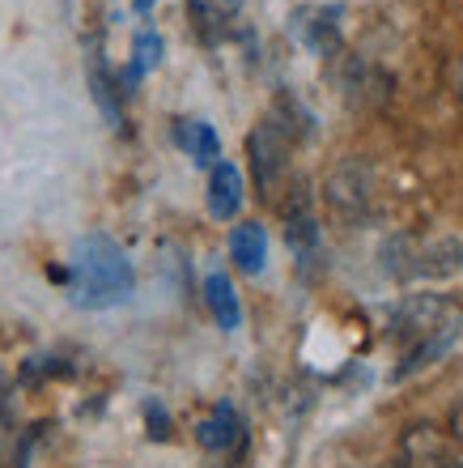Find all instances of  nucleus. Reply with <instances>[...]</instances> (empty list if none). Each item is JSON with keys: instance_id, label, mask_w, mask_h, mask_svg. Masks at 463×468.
Instances as JSON below:
<instances>
[{"instance_id": "obj_11", "label": "nucleus", "mask_w": 463, "mask_h": 468, "mask_svg": "<svg viewBox=\"0 0 463 468\" xmlns=\"http://www.w3.org/2000/svg\"><path fill=\"white\" fill-rule=\"evenodd\" d=\"M310 17H315V22H302V17H298V35H302V43L310 51H319V56L336 51V43H341V9H336V5H328V9H310Z\"/></svg>"}, {"instance_id": "obj_8", "label": "nucleus", "mask_w": 463, "mask_h": 468, "mask_svg": "<svg viewBox=\"0 0 463 468\" xmlns=\"http://www.w3.org/2000/svg\"><path fill=\"white\" fill-rule=\"evenodd\" d=\"M404 464L408 468H459L451 447L442 443L434 431H413L404 439Z\"/></svg>"}, {"instance_id": "obj_16", "label": "nucleus", "mask_w": 463, "mask_h": 468, "mask_svg": "<svg viewBox=\"0 0 463 468\" xmlns=\"http://www.w3.org/2000/svg\"><path fill=\"white\" fill-rule=\"evenodd\" d=\"M238 5H243V0H226V9H238Z\"/></svg>"}, {"instance_id": "obj_4", "label": "nucleus", "mask_w": 463, "mask_h": 468, "mask_svg": "<svg viewBox=\"0 0 463 468\" xmlns=\"http://www.w3.org/2000/svg\"><path fill=\"white\" fill-rule=\"evenodd\" d=\"M285 243L293 247V256L302 260V264H310L319 251V226H315V213H310V205H306L302 197L293 200V205H285Z\"/></svg>"}, {"instance_id": "obj_7", "label": "nucleus", "mask_w": 463, "mask_h": 468, "mask_svg": "<svg viewBox=\"0 0 463 468\" xmlns=\"http://www.w3.org/2000/svg\"><path fill=\"white\" fill-rule=\"evenodd\" d=\"M174 145L187 149V158L195 166H213L221 158V141L213 133V123L205 120H174Z\"/></svg>"}, {"instance_id": "obj_1", "label": "nucleus", "mask_w": 463, "mask_h": 468, "mask_svg": "<svg viewBox=\"0 0 463 468\" xmlns=\"http://www.w3.org/2000/svg\"><path fill=\"white\" fill-rule=\"evenodd\" d=\"M136 290L132 260L107 234H81L68 256V298L86 311H107L128 303Z\"/></svg>"}, {"instance_id": "obj_2", "label": "nucleus", "mask_w": 463, "mask_h": 468, "mask_svg": "<svg viewBox=\"0 0 463 468\" xmlns=\"http://www.w3.org/2000/svg\"><path fill=\"white\" fill-rule=\"evenodd\" d=\"M251 149V171H256V184L264 197H272L277 179L285 175V158H289V133L280 120H264L247 141Z\"/></svg>"}, {"instance_id": "obj_15", "label": "nucleus", "mask_w": 463, "mask_h": 468, "mask_svg": "<svg viewBox=\"0 0 463 468\" xmlns=\"http://www.w3.org/2000/svg\"><path fill=\"white\" fill-rule=\"evenodd\" d=\"M153 5H158V0H132L136 13H153Z\"/></svg>"}, {"instance_id": "obj_13", "label": "nucleus", "mask_w": 463, "mask_h": 468, "mask_svg": "<svg viewBox=\"0 0 463 468\" xmlns=\"http://www.w3.org/2000/svg\"><path fill=\"white\" fill-rule=\"evenodd\" d=\"M89 86H94V99L98 107H102V115H107L115 128L123 123V112H120V81L102 69V60H89Z\"/></svg>"}, {"instance_id": "obj_3", "label": "nucleus", "mask_w": 463, "mask_h": 468, "mask_svg": "<svg viewBox=\"0 0 463 468\" xmlns=\"http://www.w3.org/2000/svg\"><path fill=\"white\" fill-rule=\"evenodd\" d=\"M238 209H243V175L230 162H213V175H208V213L217 222H230Z\"/></svg>"}, {"instance_id": "obj_5", "label": "nucleus", "mask_w": 463, "mask_h": 468, "mask_svg": "<svg viewBox=\"0 0 463 468\" xmlns=\"http://www.w3.org/2000/svg\"><path fill=\"white\" fill-rule=\"evenodd\" d=\"M162 51H166V43H162V35L158 30H141V35L132 38V64L123 69V77H120V94H132L141 81H145L153 69L162 64Z\"/></svg>"}, {"instance_id": "obj_12", "label": "nucleus", "mask_w": 463, "mask_h": 468, "mask_svg": "<svg viewBox=\"0 0 463 468\" xmlns=\"http://www.w3.org/2000/svg\"><path fill=\"white\" fill-rule=\"evenodd\" d=\"M238 434H243V421H238L234 405H217V409H213V418L200 421L195 439H200V447H208V452H226Z\"/></svg>"}, {"instance_id": "obj_6", "label": "nucleus", "mask_w": 463, "mask_h": 468, "mask_svg": "<svg viewBox=\"0 0 463 468\" xmlns=\"http://www.w3.org/2000/svg\"><path fill=\"white\" fill-rule=\"evenodd\" d=\"M230 260L247 272V277L264 272V264H268V234H264V226H256V222L234 226V234H230Z\"/></svg>"}, {"instance_id": "obj_10", "label": "nucleus", "mask_w": 463, "mask_h": 468, "mask_svg": "<svg viewBox=\"0 0 463 468\" xmlns=\"http://www.w3.org/2000/svg\"><path fill=\"white\" fill-rule=\"evenodd\" d=\"M205 303L226 333H234V328L243 324V307H238V294H234V285L226 272H208L205 277Z\"/></svg>"}, {"instance_id": "obj_14", "label": "nucleus", "mask_w": 463, "mask_h": 468, "mask_svg": "<svg viewBox=\"0 0 463 468\" xmlns=\"http://www.w3.org/2000/svg\"><path fill=\"white\" fill-rule=\"evenodd\" d=\"M149 426H153V439H166V413L158 405H149Z\"/></svg>"}, {"instance_id": "obj_9", "label": "nucleus", "mask_w": 463, "mask_h": 468, "mask_svg": "<svg viewBox=\"0 0 463 468\" xmlns=\"http://www.w3.org/2000/svg\"><path fill=\"white\" fill-rule=\"evenodd\" d=\"M463 269V247L455 239H438V243H429L421 251V260L413 264L416 277H426V282H447L455 272Z\"/></svg>"}]
</instances>
